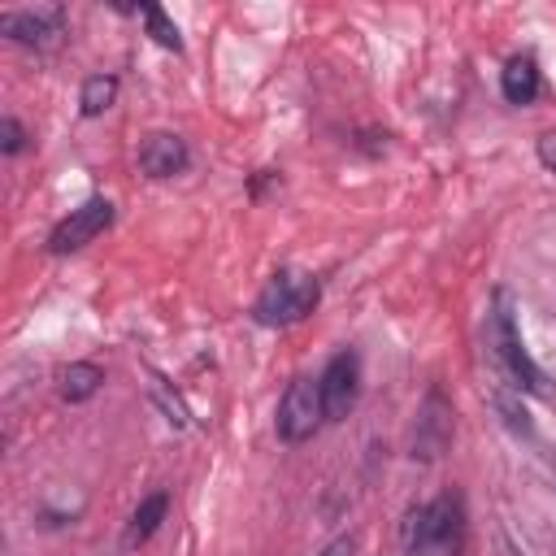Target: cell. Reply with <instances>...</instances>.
Here are the masks:
<instances>
[{"label": "cell", "mask_w": 556, "mask_h": 556, "mask_svg": "<svg viewBox=\"0 0 556 556\" xmlns=\"http://www.w3.org/2000/svg\"><path fill=\"white\" fill-rule=\"evenodd\" d=\"M482 339H486V356L495 361V369L504 374V382L513 391H526V395H543L547 391L543 369L534 365V356L521 343V326H517V308H513V295L508 291H495L491 295Z\"/></svg>", "instance_id": "cell-1"}, {"label": "cell", "mask_w": 556, "mask_h": 556, "mask_svg": "<svg viewBox=\"0 0 556 556\" xmlns=\"http://www.w3.org/2000/svg\"><path fill=\"white\" fill-rule=\"evenodd\" d=\"M469 513L460 491H443L417 504L404 521V556H465Z\"/></svg>", "instance_id": "cell-2"}, {"label": "cell", "mask_w": 556, "mask_h": 556, "mask_svg": "<svg viewBox=\"0 0 556 556\" xmlns=\"http://www.w3.org/2000/svg\"><path fill=\"white\" fill-rule=\"evenodd\" d=\"M317 300H321L317 274H308V269H274L269 282L261 287V295L252 300V321L269 326V330L295 326L317 308Z\"/></svg>", "instance_id": "cell-3"}, {"label": "cell", "mask_w": 556, "mask_h": 556, "mask_svg": "<svg viewBox=\"0 0 556 556\" xmlns=\"http://www.w3.org/2000/svg\"><path fill=\"white\" fill-rule=\"evenodd\" d=\"M321 421H326L321 382L308 378V374L291 378L287 391H282V400H278V408H274V430H278V439H282V443H304V439H313V434L321 430Z\"/></svg>", "instance_id": "cell-4"}, {"label": "cell", "mask_w": 556, "mask_h": 556, "mask_svg": "<svg viewBox=\"0 0 556 556\" xmlns=\"http://www.w3.org/2000/svg\"><path fill=\"white\" fill-rule=\"evenodd\" d=\"M113 217H117V208H113L109 195H91V200H83L78 208H70V213L52 226V235H48V252H52V256L83 252L91 239H100V235L113 226Z\"/></svg>", "instance_id": "cell-5"}, {"label": "cell", "mask_w": 556, "mask_h": 556, "mask_svg": "<svg viewBox=\"0 0 556 556\" xmlns=\"http://www.w3.org/2000/svg\"><path fill=\"white\" fill-rule=\"evenodd\" d=\"M70 26V13L65 4H30V9H4L0 13V35L9 43H22V48H52Z\"/></svg>", "instance_id": "cell-6"}, {"label": "cell", "mask_w": 556, "mask_h": 556, "mask_svg": "<svg viewBox=\"0 0 556 556\" xmlns=\"http://www.w3.org/2000/svg\"><path fill=\"white\" fill-rule=\"evenodd\" d=\"M317 382H321L326 421H343L361 400V356H356V348H339L326 361V369L317 374Z\"/></svg>", "instance_id": "cell-7"}, {"label": "cell", "mask_w": 556, "mask_h": 556, "mask_svg": "<svg viewBox=\"0 0 556 556\" xmlns=\"http://www.w3.org/2000/svg\"><path fill=\"white\" fill-rule=\"evenodd\" d=\"M135 161H139V169H143L148 178H174V174H182V169L191 165V148H187V139L174 135V130H152V135L139 139Z\"/></svg>", "instance_id": "cell-8"}, {"label": "cell", "mask_w": 556, "mask_h": 556, "mask_svg": "<svg viewBox=\"0 0 556 556\" xmlns=\"http://www.w3.org/2000/svg\"><path fill=\"white\" fill-rule=\"evenodd\" d=\"M500 91L508 104H534L539 91H543V74H539V61L530 52H517L504 61L500 70Z\"/></svg>", "instance_id": "cell-9"}, {"label": "cell", "mask_w": 556, "mask_h": 556, "mask_svg": "<svg viewBox=\"0 0 556 556\" xmlns=\"http://www.w3.org/2000/svg\"><path fill=\"white\" fill-rule=\"evenodd\" d=\"M165 513H169V491H152V495H143L139 508L130 513L126 530H122V547H143V543L161 530Z\"/></svg>", "instance_id": "cell-10"}, {"label": "cell", "mask_w": 556, "mask_h": 556, "mask_svg": "<svg viewBox=\"0 0 556 556\" xmlns=\"http://www.w3.org/2000/svg\"><path fill=\"white\" fill-rule=\"evenodd\" d=\"M100 387H104V369L91 365V361H70V365L61 369V400H65V404H83V400H91Z\"/></svg>", "instance_id": "cell-11"}, {"label": "cell", "mask_w": 556, "mask_h": 556, "mask_svg": "<svg viewBox=\"0 0 556 556\" xmlns=\"http://www.w3.org/2000/svg\"><path fill=\"white\" fill-rule=\"evenodd\" d=\"M113 100H117V74H91V78H83V91H78V113L83 117L109 113Z\"/></svg>", "instance_id": "cell-12"}, {"label": "cell", "mask_w": 556, "mask_h": 556, "mask_svg": "<svg viewBox=\"0 0 556 556\" xmlns=\"http://www.w3.org/2000/svg\"><path fill=\"white\" fill-rule=\"evenodd\" d=\"M135 13L148 22V35H152L161 48H169V52H182V35H178V26L165 17V9H161V4H139Z\"/></svg>", "instance_id": "cell-13"}, {"label": "cell", "mask_w": 556, "mask_h": 556, "mask_svg": "<svg viewBox=\"0 0 556 556\" xmlns=\"http://www.w3.org/2000/svg\"><path fill=\"white\" fill-rule=\"evenodd\" d=\"M495 408H500V417H504V426H508L513 434L534 439V421H530V413H526V404H521V391H495Z\"/></svg>", "instance_id": "cell-14"}, {"label": "cell", "mask_w": 556, "mask_h": 556, "mask_svg": "<svg viewBox=\"0 0 556 556\" xmlns=\"http://www.w3.org/2000/svg\"><path fill=\"white\" fill-rule=\"evenodd\" d=\"M22 148H26V126H22L13 113H4V117H0V152H4V156H17Z\"/></svg>", "instance_id": "cell-15"}, {"label": "cell", "mask_w": 556, "mask_h": 556, "mask_svg": "<svg viewBox=\"0 0 556 556\" xmlns=\"http://www.w3.org/2000/svg\"><path fill=\"white\" fill-rule=\"evenodd\" d=\"M317 556H356V534H334Z\"/></svg>", "instance_id": "cell-16"}, {"label": "cell", "mask_w": 556, "mask_h": 556, "mask_svg": "<svg viewBox=\"0 0 556 556\" xmlns=\"http://www.w3.org/2000/svg\"><path fill=\"white\" fill-rule=\"evenodd\" d=\"M539 161L556 174V130H547V135H539Z\"/></svg>", "instance_id": "cell-17"}]
</instances>
